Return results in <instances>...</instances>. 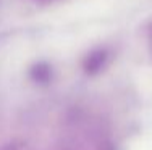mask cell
<instances>
[{"label": "cell", "mask_w": 152, "mask_h": 150, "mask_svg": "<svg viewBox=\"0 0 152 150\" xmlns=\"http://www.w3.org/2000/svg\"><path fill=\"white\" fill-rule=\"evenodd\" d=\"M107 62V52L105 50H96V52L89 53L84 60V71L86 73H97L104 68Z\"/></svg>", "instance_id": "6da1fadb"}, {"label": "cell", "mask_w": 152, "mask_h": 150, "mask_svg": "<svg viewBox=\"0 0 152 150\" xmlns=\"http://www.w3.org/2000/svg\"><path fill=\"white\" fill-rule=\"evenodd\" d=\"M32 74H34V79L39 81V83H44L50 78V70L47 66H42V65H36L34 70H32Z\"/></svg>", "instance_id": "7a4b0ae2"}, {"label": "cell", "mask_w": 152, "mask_h": 150, "mask_svg": "<svg viewBox=\"0 0 152 150\" xmlns=\"http://www.w3.org/2000/svg\"><path fill=\"white\" fill-rule=\"evenodd\" d=\"M18 147L15 144H12V142H10V144H3V145H0V150H16Z\"/></svg>", "instance_id": "3957f363"}, {"label": "cell", "mask_w": 152, "mask_h": 150, "mask_svg": "<svg viewBox=\"0 0 152 150\" xmlns=\"http://www.w3.org/2000/svg\"><path fill=\"white\" fill-rule=\"evenodd\" d=\"M147 36H149V44H151V52H152V23L149 24V29H147Z\"/></svg>", "instance_id": "277c9868"}, {"label": "cell", "mask_w": 152, "mask_h": 150, "mask_svg": "<svg viewBox=\"0 0 152 150\" xmlns=\"http://www.w3.org/2000/svg\"><path fill=\"white\" fill-rule=\"evenodd\" d=\"M34 2H42V3H47V2H53V0H34Z\"/></svg>", "instance_id": "5b68a950"}]
</instances>
